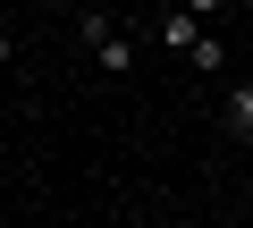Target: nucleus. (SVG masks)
I'll return each mask as SVG.
<instances>
[{
	"mask_svg": "<svg viewBox=\"0 0 253 228\" xmlns=\"http://www.w3.org/2000/svg\"><path fill=\"white\" fill-rule=\"evenodd\" d=\"M203 34H211V17H194L186 0H152V43H161L169 59H194Z\"/></svg>",
	"mask_w": 253,
	"mask_h": 228,
	"instance_id": "1",
	"label": "nucleus"
},
{
	"mask_svg": "<svg viewBox=\"0 0 253 228\" xmlns=\"http://www.w3.org/2000/svg\"><path fill=\"white\" fill-rule=\"evenodd\" d=\"M84 43H93V59H101L110 76H126V68H135V34H126L118 17H101V9H84Z\"/></svg>",
	"mask_w": 253,
	"mask_h": 228,
	"instance_id": "2",
	"label": "nucleus"
},
{
	"mask_svg": "<svg viewBox=\"0 0 253 228\" xmlns=\"http://www.w3.org/2000/svg\"><path fill=\"white\" fill-rule=\"evenodd\" d=\"M228 127H236V136H253V85H236V93H228Z\"/></svg>",
	"mask_w": 253,
	"mask_h": 228,
	"instance_id": "3",
	"label": "nucleus"
},
{
	"mask_svg": "<svg viewBox=\"0 0 253 228\" xmlns=\"http://www.w3.org/2000/svg\"><path fill=\"white\" fill-rule=\"evenodd\" d=\"M186 68H228V43H219V34H203V43H194V59H186Z\"/></svg>",
	"mask_w": 253,
	"mask_h": 228,
	"instance_id": "4",
	"label": "nucleus"
},
{
	"mask_svg": "<svg viewBox=\"0 0 253 228\" xmlns=\"http://www.w3.org/2000/svg\"><path fill=\"white\" fill-rule=\"evenodd\" d=\"M186 9H194V17H219V9H228V0H186Z\"/></svg>",
	"mask_w": 253,
	"mask_h": 228,
	"instance_id": "5",
	"label": "nucleus"
},
{
	"mask_svg": "<svg viewBox=\"0 0 253 228\" xmlns=\"http://www.w3.org/2000/svg\"><path fill=\"white\" fill-rule=\"evenodd\" d=\"M0 59H9V34H0Z\"/></svg>",
	"mask_w": 253,
	"mask_h": 228,
	"instance_id": "6",
	"label": "nucleus"
},
{
	"mask_svg": "<svg viewBox=\"0 0 253 228\" xmlns=\"http://www.w3.org/2000/svg\"><path fill=\"white\" fill-rule=\"evenodd\" d=\"M245 26H253V0H245Z\"/></svg>",
	"mask_w": 253,
	"mask_h": 228,
	"instance_id": "7",
	"label": "nucleus"
}]
</instances>
